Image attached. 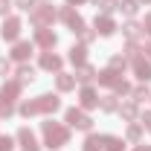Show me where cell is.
<instances>
[{
	"mask_svg": "<svg viewBox=\"0 0 151 151\" xmlns=\"http://www.w3.org/2000/svg\"><path fill=\"white\" fill-rule=\"evenodd\" d=\"M131 90H134V87L125 81V78H119V81H116V87H113V93H116V96H128Z\"/></svg>",
	"mask_w": 151,
	"mask_h": 151,
	"instance_id": "f546056e",
	"label": "cell"
},
{
	"mask_svg": "<svg viewBox=\"0 0 151 151\" xmlns=\"http://www.w3.org/2000/svg\"><path fill=\"white\" fill-rule=\"evenodd\" d=\"M137 113H139V108H137V102H134V99L119 105V116H122L125 122H134V119H137Z\"/></svg>",
	"mask_w": 151,
	"mask_h": 151,
	"instance_id": "ffe728a7",
	"label": "cell"
},
{
	"mask_svg": "<svg viewBox=\"0 0 151 151\" xmlns=\"http://www.w3.org/2000/svg\"><path fill=\"white\" fill-rule=\"evenodd\" d=\"M102 148L105 151H125V139L113 137V134H102Z\"/></svg>",
	"mask_w": 151,
	"mask_h": 151,
	"instance_id": "9a60e30c",
	"label": "cell"
},
{
	"mask_svg": "<svg viewBox=\"0 0 151 151\" xmlns=\"http://www.w3.org/2000/svg\"><path fill=\"white\" fill-rule=\"evenodd\" d=\"M139 3H151V0H139Z\"/></svg>",
	"mask_w": 151,
	"mask_h": 151,
	"instance_id": "7bdbcfd3",
	"label": "cell"
},
{
	"mask_svg": "<svg viewBox=\"0 0 151 151\" xmlns=\"http://www.w3.org/2000/svg\"><path fill=\"white\" fill-rule=\"evenodd\" d=\"M93 29H96V35L108 38V35H113V32H116V23H113V18H111V15H96Z\"/></svg>",
	"mask_w": 151,
	"mask_h": 151,
	"instance_id": "8fae6325",
	"label": "cell"
},
{
	"mask_svg": "<svg viewBox=\"0 0 151 151\" xmlns=\"http://www.w3.org/2000/svg\"><path fill=\"white\" fill-rule=\"evenodd\" d=\"M32 50H35L32 41H15V47H12V58H15V61H26V58L32 55Z\"/></svg>",
	"mask_w": 151,
	"mask_h": 151,
	"instance_id": "4fadbf2b",
	"label": "cell"
},
{
	"mask_svg": "<svg viewBox=\"0 0 151 151\" xmlns=\"http://www.w3.org/2000/svg\"><path fill=\"white\" fill-rule=\"evenodd\" d=\"M61 67H64V58H61V55H55L52 50L41 52V70H50V73H61Z\"/></svg>",
	"mask_w": 151,
	"mask_h": 151,
	"instance_id": "9c48e42d",
	"label": "cell"
},
{
	"mask_svg": "<svg viewBox=\"0 0 151 151\" xmlns=\"http://www.w3.org/2000/svg\"><path fill=\"white\" fill-rule=\"evenodd\" d=\"M131 96H134V102L139 105V102H145V99H151V90H148V84H137L131 90Z\"/></svg>",
	"mask_w": 151,
	"mask_h": 151,
	"instance_id": "484cf974",
	"label": "cell"
},
{
	"mask_svg": "<svg viewBox=\"0 0 151 151\" xmlns=\"http://www.w3.org/2000/svg\"><path fill=\"white\" fill-rule=\"evenodd\" d=\"M139 125H142L145 131H151V111H145V113H142V119H139Z\"/></svg>",
	"mask_w": 151,
	"mask_h": 151,
	"instance_id": "d590c367",
	"label": "cell"
},
{
	"mask_svg": "<svg viewBox=\"0 0 151 151\" xmlns=\"http://www.w3.org/2000/svg\"><path fill=\"white\" fill-rule=\"evenodd\" d=\"M15 6H18V9H23V12H32V9L38 6V0H15Z\"/></svg>",
	"mask_w": 151,
	"mask_h": 151,
	"instance_id": "1f68e13d",
	"label": "cell"
},
{
	"mask_svg": "<svg viewBox=\"0 0 151 151\" xmlns=\"http://www.w3.org/2000/svg\"><path fill=\"white\" fill-rule=\"evenodd\" d=\"M131 64H134V76H137L142 84H148V81H151V61H148V58H142V55H137Z\"/></svg>",
	"mask_w": 151,
	"mask_h": 151,
	"instance_id": "30bf717a",
	"label": "cell"
},
{
	"mask_svg": "<svg viewBox=\"0 0 151 151\" xmlns=\"http://www.w3.org/2000/svg\"><path fill=\"white\" fill-rule=\"evenodd\" d=\"M35 44L41 47V50H52V47L58 44V38H55L52 29H47V26H44V29H35Z\"/></svg>",
	"mask_w": 151,
	"mask_h": 151,
	"instance_id": "7c38bea8",
	"label": "cell"
},
{
	"mask_svg": "<svg viewBox=\"0 0 151 151\" xmlns=\"http://www.w3.org/2000/svg\"><path fill=\"white\" fill-rule=\"evenodd\" d=\"M125 67H128V58H125V55H113V58H111V70H116V73H122Z\"/></svg>",
	"mask_w": 151,
	"mask_h": 151,
	"instance_id": "f1b7e54d",
	"label": "cell"
},
{
	"mask_svg": "<svg viewBox=\"0 0 151 151\" xmlns=\"http://www.w3.org/2000/svg\"><path fill=\"white\" fill-rule=\"evenodd\" d=\"M41 131H44V145H50V151H58L70 142V128L61 122L47 119V122H41Z\"/></svg>",
	"mask_w": 151,
	"mask_h": 151,
	"instance_id": "7a4b0ae2",
	"label": "cell"
},
{
	"mask_svg": "<svg viewBox=\"0 0 151 151\" xmlns=\"http://www.w3.org/2000/svg\"><path fill=\"white\" fill-rule=\"evenodd\" d=\"M142 32H145V35L151 38V12L145 15V18H142Z\"/></svg>",
	"mask_w": 151,
	"mask_h": 151,
	"instance_id": "74e56055",
	"label": "cell"
},
{
	"mask_svg": "<svg viewBox=\"0 0 151 151\" xmlns=\"http://www.w3.org/2000/svg\"><path fill=\"white\" fill-rule=\"evenodd\" d=\"M70 6H78V3H87V0H67Z\"/></svg>",
	"mask_w": 151,
	"mask_h": 151,
	"instance_id": "60d3db41",
	"label": "cell"
},
{
	"mask_svg": "<svg viewBox=\"0 0 151 151\" xmlns=\"http://www.w3.org/2000/svg\"><path fill=\"white\" fill-rule=\"evenodd\" d=\"M55 87L61 90V93L76 90V76H70V73H55Z\"/></svg>",
	"mask_w": 151,
	"mask_h": 151,
	"instance_id": "d6986e66",
	"label": "cell"
},
{
	"mask_svg": "<svg viewBox=\"0 0 151 151\" xmlns=\"http://www.w3.org/2000/svg\"><path fill=\"white\" fill-rule=\"evenodd\" d=\"M18 142H20V145H23V148H29V145H38V142H35V134L29 131L26 125H23V128H20V131H18Z\"/></svg>",
	"mask_w": 151,
	"mask_h": 151,
	"instance_id": "d4e9b609",
	"label": "cell"
},
{
	"mask_svg": "<svg viewBox=\"0 0 151 151\" xmlns=\"http://www.w3.org/2000/svg\"><path fill=\"white\" fill-rule=\"evenodd\" d=\"M58 18H61L64 23H67V29H70L73 35H81V32L87 29V26H84V20H81V15L76 12V9L70 6V3H67V6H61V12H58Z\"/></svg>",
	"mask_w": 151,
	"mask_h": 151,
	"instance_id": "5b68a950",
	"label": "cell"
},
{
	"mask_svg": "<svg viewBox=\"0 0 151 151\" xmlns=\"http://www.w3.org/2000/svg\"><path fill=\"white\" fill-rule=\"evenodd\" d=\"M125 139L139 145V139H142V125H139V122H131V125H128V131H125Z\"/></svg>",
	"mask_w": 151,
	"mask_h": 151,
	"instance_id": "603a6c76",
	"label": "cell"
},
{
	"mask_svg": "<svg viewBox=\"0 0 151 151\" xmlns=\"http://www.w3.org/2000/svg\"><path fill=\"white\" fill-rule=\"evenodd\" d=\"M20 29H23L20 18L9 15V18H3V26H0V38H3V41H9V44H15V41L20 38Z\"/></svg>",
	"mask_w": 151,
	"mask_h": 151,
	"instance_id": "8992f818",
	"label": "cell"
},
{
	"mask_svg": "<svg viewBox=\"0 0 151 151\" xmlns=\"http://www.w3.org/2000/svg\"><path fill=\"white\" fill-rule=\"evenodd\" d=\"M134 151H151V145H137Z\"/></svg>",
	"mask_w": 151,
	"mask_h": 151,
	"instance_id": "ab89813d",
	"label": "cell"
},
{
	"mask_svg": "<svg viewBox=\"0 0 151 151\" xmlns=\"http://www.w3.org/2000/svg\"><path fill=\"white\" fill-rule=\"evenodd\" d=\"M55 9H52V3H38L35 9L29 12V20L35 23V29H44V26H50L52 20H55Z\"/></svg>",
	"mask_w": 151,
	"mask_h": 151,
	"instance_id": "3957f363",
	"label": "cell"
},
{
	"mask_svg": "<svg viewBox=\"0 0 151 151\" xmlns=\"http://www.w3.org/2000/svg\"><path fill=\"white\" fill-rule=\"evenodd\" d=\"M58 108H61V99H58L55 93H44V96H38V99H32V102H23L18 108L20 116H38V113H55Z\"/></svg>",
	"mask_w": 151,
	"mask_h": 151,
	"instance_id": "6da1fadb",
	"label": "cell"
},
{
	"mask_svg": "<svg viewBox=\"0 0 151 151\" xmlns=\"http://www.w3.org/2000/svg\"><path fill=\"white\" fill-rule=\"evenodd\" d=\"M12 148H15V139L9 134H0V151H12Z\"/></svg>",
	"mask_w": 151,
	"mask_h": 151,
	"instance_id": "4dcf8cb0",
	"label": "cell"
},
{
	"mask_svg": "<svg viewBox=\"0 0 151 151\" xmlns=\"http://www.w3.org/2000/svg\"><path fill=\"white\" fill-rule=\"evenodd\" d=\"M99 70L90 67V64H81V67H76V81H81V84H93Z\"/></svg>",
	"mask_w": 151,
	"mask_h": 151,
	"instance_id": "5bb4252c",
	"label": "cell"
},
{
	"mask_svg": "<svg viewBox=\"0 0 151 151\" xmlns=\"http://www.w3.org/2000/svg\"><path fill=\"white\" fill-rule=\"evenodd\" d=\"M70 61H73L76 67L87 64V47H84V44H73V47H70Z\"/></svg>",
	"mask_w": 151,
	"mask_h": 151,
	"instance_id": "ac0fdd59",
	"label": "cell"
},
{
	"mask_svg": "<svg viewBox=\"0 0 151 151\" xmlns=\"http://www.w3.org/2000/svg\"><path fill=\"white\" fill-rule=\"evenodd\" d=\"M23 90V84H20L18 78H12V81H3V87H0V102H6V105H15V99L20 96Z\"/></svg>",
	"mask_w": 151,
	"mask_h": 151,
	"instance_id": "ba28073f",
	"label": "cell"
},
{
	"mask_svg": "<svg viewBox=\"0 0 151 151\" xmlns=\"http://www.w3.org/2000/svg\"><path fill=\"white\" fill-rule=\"evenodd\" d=\"M122 32H125V38H128V41H134V44L145 35V32H142V23H137V20H128V23L122 26Z\"/></svg>",
	"mask_w": 151,
	"mask_h": 151,
	"instance_id": "e0dca14e",
	"label": "cell"
},
{
	"mask_svg": "<svg viewBox=\"0 0 151 151\" xmlns=\"http://www.w3.org/2000/svg\"><path fill=\"white\" fill-rule=\"evenodd\" d=\"M116 9H119L125 18H134V15H137V9H139V0H122Z\"/></svg>",
	"mask_w": 151,
	"mask_h": 151,
	"instance_id": "cb8c5ba5",
	"label": "cell"
},
{
	"mask_svg": "<svg viewBox=\"0 0 151 151\" xmlns=\"http://www.w3.org/2000/svg\"><path fill=\"white\" fill-rule=\"evenodd\" d=\"M64 122H67V128H76V131H90L93 128V119L81 111V108H67Z\"/></svg>",
	"mask_w": 151,
	"mask_h": 151,
	"instance_id": "277c9868",
	"label": "cell"
},
{
	"mask_svg": "<svg viewBox=\"0 0 151 151\" xmlns=\"http://www.w3.org/2000/svg\"><path fill=\"white\" fill-rule=\"evenodd\" d=\"M23 151H41V148H38V145H29V148H23Z\"/></svg>",
	"mask_w": 151,
	"mask_h": 151,
	"instance_id": "b9f144b4",
	"label": "cell"
},
{
	"mask_svg": "<svg viewBox=\"0 0 151 151\" xmlns=\"http://www.w3.org/2000/svg\"><path fill=\"white\" fill-rule=\"evenodd\" d=\"M9 73H12V61H9V58H0V76L6 78Z\"/></svg>",
	"mask_w": 151,
	"mask_h": 151,
	"instance_id": "836d02e7",
	"label": "cell"
},
{
	"mask_svg": "<svg viewBox=\"0 0 151 151\" xmlns=\"http://www.w3.org/2000/svg\"><path fill=\"white\" fill-rule=\"evenodd\" d=\"M15 113V105H6V102H0V119H9Z\"/></svg>",
	"mask_w": 151,
	"mask_h": 151,
	"instance_id": "d6a6232c",
	"label": "cell"
},
{
	"mask_svg": "<svg viewBox=\"0 0 151 151\" xmlns=\"http://www.w3.org/2000/svg\"><path fill=\"white\" fill-rule=\"evenodd\" d=\"M142 52H148V61H151V41L145 44V50H142Z\"/></svg>",
	"mask_w": 151,
	"mask_h": 151,
	"instance_id": "f35d334b",
	"label": "cell"
},
{
	"mask_svg": "<svg viewBox=\"0 0 151 151\" xmlns=\"http://www.w3.org/2000/svg\"><path fill=\"white\" fill-rule=\"evenodd\" d=\"M119 78H122V73H116V70H111V67H108V70H102V73L96 76V81H99L102 87H116V81H119Z\"/></svg>",
	"mask_w": 151,
	"mask_h": 151,
	"instance_id": "2e32d148",
	"label": "cell"
},
{
	"mask_svg": "<svg viewBox=\"0 0 151 151\" xmlns=\"http://www.w3.org/2000/svg\"><path fill=\"white\" fill-rule=\"evenodd\" d=\"M116 0H96V9H99V15H111V12H116Z\"/></svg>",
	"mask_w": 151,
	"mask_h": 151,
	"instance_id": "83f0119b",
	"label": "cell"
},
{
	"mask_svg": "<svg viewBox=\"0 0 151 151\" xmlns=\"http://www.w3.org/2000/svg\"><path fill=\"white\" fill-rule=\"evenodd\" d=\"M18 81H20V84H32V81H35V67L20 64V67H18Z\"/></svg>",
	"mask_w": 151,
	"mask_h": 151,
	"instance_id": "7402d4cb",
	"label": "cell"
},
{
	"mask_svg": "<svg viewBox=\"0 0 151 151\" xmlns=\"http://www.w3.org/2000/svg\"><path fill=\"white\" fill-rule=\"evenodd\" d=\"M78 108H81V111L99 108V93H96L93 84H81V90H78Z\"/></svg>",
	"mask_w": 151,
	"mask_h": 151,
	"instance_id": "52a82bcc",
	"label": "cell"
},
{
	"mask_svg": "<svg viewBox=\"0 0 151 151\" xmlns=\"http://www.w3.org/2000/svg\"><path fill=\"white\" fill-rule=\"evenodd\" d=\"M93 38H96V29H84V32H81V44L87 47V44H90Z\"/></svg>",
	"mask_w": 151,
	"mask_h": 151,
	"instance_id": "e575fe53",
	"label": "cell"
},
{
	"mask_svg": "<svg viewBox=\"0 0 151 151\" xmlns=\"http://www.w3.org/2000/svg\"><path fill=\"white\" fill-rule=\"evenodd\" d=\"M81 151H102V137H96V134H90V137L84 139V145H81Z\"/></svg>",
	"mask_w": 151,
	"mask_h": 151,
	"instance_id": "4316f807",
	"label": "cell"
},
{
	"mask_svg": "<svg viewBox=\"0 0 151 151\" xmlns=\"http://www.w3.org/2000/svg\"><path fill=\"white\" fill-rule=\"evenodd\" d=\"M9 9H12V0H0V15L9 18Z\"/></svg>",
	"mask_w": 151,
	"mask_h": 151,
	"instance_id": "8d00e7d4",
	"label": "cell"
},
{
	"mask_svg": "<svg viewBox=\"0 0 151 151\" xmlns=\"http://www.w3.org/2000/svg\"><path fill=\"white\" fill-rule=\"evenodd\" d=\"M99 108L105 113H113V111H119V99H116V93H108V96H102L99 99Z\"/></svg>",
	"mask_w": 151,
	"mask_h": 151,
	"instance_id": "44dd1931",
	"label": "cell"
}]
</instances>
